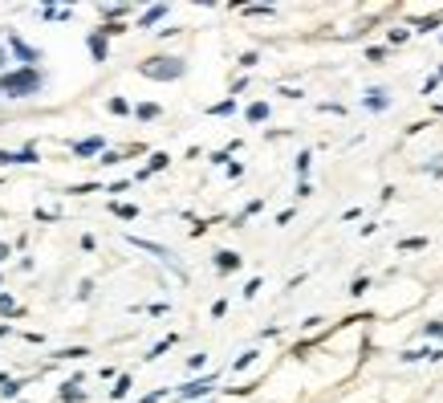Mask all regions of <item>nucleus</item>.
I'll return each instance as SVG.
<instances>
[{
    "instance_id": "f257e3e1",
    "label": "nucleus",
    "mask_w": 443,
    "mask_h": 403,
    "mask_svg": "<svg viewBox=\"0 0 443 403\" xmlns=\"http://www.w3.org/2000/svg\"><path fill=\"white\" fill-rule=\"evenodd\" d=\"M138 74L155 78V82H175L187 74V61L183 57H147V61H138Z\"/></svg>"
},
{
    "instance_id": "f03ea898",
    "label": "nucleus",
    "mask_w": 443,
    "mask_h": 403,
    "mask_svg": "<svg viewBox=\"0 0 443 403\" xmlns=\"http://www.w3.org/2000/svg\"><path fill=\"white\" fill-rule=\"evenodd\" d=\"M0 90L8 94V98H25V94H37L41 90V74L29 65V70H12V74H4L0 78Z\"/></svg>"
},
{
    "instance_id": "7ed1b4c3",
    "label": "nucleus",
    "mask_w": 443,
    "mask_h": 403,
    "mask_svg": "<svg viewBox=\"0 0 443 403\" xmlns=\"http://www.w3.org/2000/svg\"><path fill=\"white\" fill-rule=\"evenodd\" d=\"M0 163H37V151H33V147H29V151H21V155L0 151Z\"/></svg>"
},
{
    "instance_id": "20e7f679",
    "label": "nucleus",
    "mask_w": 443,
    "mask_h": 403,
    "mask_svg": "<svg viewBox=\"0 0 443 403\" xmlns=\"http://www.w3.org/2000/svg\"><path fill=\"white\" fill-rule=\"evenodd\" d=\"M216 269L220 273H232V269H240V257L236 253H216Z\"/></svg>"
},
{
    "instance_id": "39448f33",
    "label": "nucleus",
    "mask_w": 443,
    "mask_h": 403,
    "mask_svg": "<svg viewBox=\"0 0 443 403\" xmlns=\"http://www.w3.org/2000/svg\"><path fill=\"white\" fill-rule=\"evenodd\" d=\"M212 383H216V379H199V383H187V387H183V400H195V395H204V391H208Z\"/></svg>"
},
{
    "instance_id": "423d86ee",
    "label": "nucleus",
    "mask_w": 443,
    "mask_h": 403,
    "mask_svg": "<svg viewBox=\"0 0 443 403\" xmlns=\"http://www.w3.org/2000/svg\"><path fill=\"white\" fill-rule=\"evenodd\" d=\"M89 53H94V61H106V37H102V33L89 37Z\"/></svg>"
},
{
    "instance_id": "0eeeda50",
    "label": "nucleus",
    "mask_w": 443,
    "mask_h": 403,
    "mask_svg": "<svg viewBox=\"0 0 443 403\" xmlns=\"http://www.w3.org/2000/svg\"><path fill=\"white\" fill-rule=\"evenodd\" d=\"M268 118V106L265 102H252V106H248V123H265Z\"/></svg>"
},
{
    "instance_id": "6e6552de",
    "label": "nucleus",
    "mask_w": 443,
    "mask_h": 403,
    "mask_svg": "<svg viewBox=\"0 0 443 403\" xmlns=\"http://www.w3.org/2000/svg\"><path fill=\"white\" fill-rule=\"evenodd\" d=\"M387 102H391V98H387L382 90H374V94L366 98V106H370V110H387Z\"/></svg>"
},
{
    "instance_id": "1a4fd4ad",
    "label": "nucleus",
    "mask_w": 443,
    "mask_h": 403,
    "mask_svg": "<svg viewBox=\"0 0 443 403\" xmlns=\"http://www.w3.org/2000/svg\"><path fill=\"white\" fill-rule=\"evenodd\" d=\"M74 151H78V155H94V151H102V138H86V143H78Z\"/></svg>"
},
{
    "instance_id": "9d476101",
    "label": "nucleus",
    "mask_w": 443,
    "mask_h": 403,
    "mask_svg": "<svg viewBox=\"0 0 443 403\" xmlns=\"http://www.w3.org/2000/svg\"><path fill=\"white\" fill-rule=\"evenodd\" d=\"M114 216H122V220H134V216H138V208H134V204H114Z\"/></svg>"
},
{
    "instance_id": "9b49d317",
    "label": "nucleus",
    "mask_w": 443,
    "mask_h": 403,
    "mask_svg": "<svg viewBox=\"0 0 443 403\" xmlns=\"http://www.w3.org/2000/svg\"><path fill=\"white\" fill-rule=\"evenodd\" d=\"M163 17H167V8H163V4H155V8L142 17V25H155V21H163Z\"/></svg>"
},
{
    "instance_id": "f8f14e48",
    "label": "nucleus",
    "mask_w": 443,
    "mask_h": 403,
    "mask_svg": "<svg viewBox=\"0 0 443 403\" xmlns=\"http://www.w3.org/2000/svg\"><path fill=\"white\" fill-rule=\"evenodd\" d=\"M399 249H407V253H415V249H427V240H423V236H411V240H402Z\"/></svg>"
},
{
    "instance_id": "ddd939ff",
    "label": "nucleus",
    "mask_w": 443,
    "mask_h": 403,
    "mask_svg": "<svg viewBox=\"0 0 443 403\" xmlns=\"http://www.w3.org/2000/svg\"><path fill=\"white\" fill-rule=\"evenodd\" d=\"M366 289H370V281H366V277H358L354 285H350V293H354V298H362V293H366Z\"/></svg>"
},
{
    "instance_id": "4468645a",
    "label": "nucleus",
    "mask_w": 443,
    "mask_h": 403,
    "mask_svg": "<svg viewBox=\"0 0 443 403\" xmlns=\"http://www.w3.org/2000/svg\"><path fill=\"white\" fill-rule=\"evenodd\" d=\"M138 118H159V106H151V102H147V106H138Z\"/></svg>"
},
{
    "instance_id": "2eb2a0df",
    "label": "nucleus",
    "mask_w": 443,
    "mask_h": 403,
    "mask_svg": "<svg viewBox=\"0 0 443 403\" xmlns=\"http://www.w3.org/2000/svg\"><path fill=\"white\" fill-rule=\"evenodd\" d=\"M232 106H236V102L228 98V102H220V106H212V114H232Z\"/></svg>"
},
{
    "instance_id": "dca6fc26",
    "label": "nucleus",
    "mask_w": 443,
    "mask_h": 403,
    "mask_svg": "<svg viewBox=\"0 0 443 403\" xmlns=\"http://www.w3.org/2000/svg\"><path fill=\"white\" fill-rule=\"evenodd\" d=\"M427 334H435V338H443V322H431V326H427Z\"/></svg>"
},
{
    "instance_id": "f3484780",
    "label": "nucleus",
    "mask_w": 443,
    "mask_h": 403,
    "mask_svg": "<svg viewBox=\"0 0 443 403\" xmlns=\"http://www.w3.org/2000/svg\"><path fill=\"white\" fill-rule=\"evenodd\" d=\"M0 310L8 313V310H12V302H8V298H0Z\"/></svg>"
},
{
    "instance_id": "a211bd4d",
    "label": "nucleus",
    "mask_w": 443,
    "mask_h": 403,
    "mask_svg": "<svg viewBox=\"0 0 443 403\" xmlns=\"http://www.w3.org/2000/svg\"><path fill=\"white\" fill-rule=\"evenodd\" d=\"M4 257H8V245H0V261H4Z\"/></svg>"
},
{
    "instance_id": "6ab92c4d",
    "label": "nucleus",
    "mask_w": 443,
    "mask_h": 403,
    "mask_svg": "<svg viewBox=\"0 0 443 403\" xmlns=\"http://www.w3.org/2000/svg\"><path fill=\"white\" fill-rule=\"evenodd\" d=\"M0 65H4V49H0Z\"/></svg>"
}]
</instances>
